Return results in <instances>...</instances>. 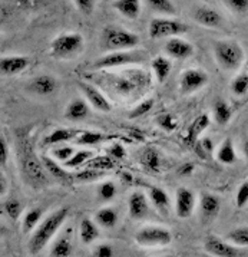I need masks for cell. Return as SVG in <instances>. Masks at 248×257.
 Here are the masks:
<instances>
[{
	"instance_id": "7",
	"label": "cell",
	"mask_w": 248,
	"mask_h": 257,
	"mask_svg": "<svg viewBox=\"0 0 248 257\" xmlns=\"http://www.w3.org/2000/svg\"><path fill=\"white\" fill-rule=\"evenodd\" d=\"M124 75H114L112 76V88L115 92L121 93L122 96H129L131 93L142 89V86L148 88L151 82V76L146 71L131 69L124 71Z\"/></svg>"
},
{
	"instance_id": "39",
	"label": "cell",
	"mask_w": 248,
	"mask_h": 257,
	"mask_svg": "<svg viewBox=\"0 0 248 257\" xmlns=\"http://www.w3.org/2000/svg\"><path fill=\"white\" fill-rule=\"evenodd\" d=\"M76 151L73 150V147H69V145H56V147H53L52 151H51V154H52V158H55L56 161H59V163H66V161H69L71 158L73 157Z\"/></svg>"
},
{
	"instance_id": "34",
	"label": "cell",
	"mask_w": 248,
	"mask_h": 257,
	"mask_svg": "<svg viewBox=\"0 0 248 257\" xmlns=\"http://www.w3.org/2000/svg\"><path fill=\"white\" fill-rule=\"evenodd\" d=\"M111 138H112V137L102 134V133H98V131H86V130H85V131H82L81 135L76 138V144L92 147V145L105 143V141H108V140H111Z\"/></svg>"
},
{
	"instance_id": "26",
	"label": "cell",
	"mask_w": 248,
	"mask_h": 257,
	"mask_svg": "<svg viewBox=\"0 0 248 257\" xmlns=\"http://www.w3.org/2000/svg\"><path fill=\"white\" fill-rule=\"evenodd\" d=\"M42 163L45 165L48 174L51 175L52 178H55V180L62 181V183H66V181L71 180V174L65 170L66 167H65V165L62 167V165L59 164V161H56L52 157L43 155V157H42Z\"/></svg>"
},
{
	"instance_id": "48",
	"label": "cell",
	"mask_w": 248,
	"mask_h": 257,
	"mask_svg": "<svg viewBox=\"0 0 248 257\" xmlns=\"http://www.w3.org/2000/svg\"><path fill=\"white\" fill-rule=\"evenodd\" d=\"M158 125L162 128V130H166V131H172L176 126L175 118L169 113H165V115H159L158 119H156Z\"/></svg>"
},
{
	"instance_id": "37",
	"label": "cell",
	"mask_w": 248,
	"mask_h": 257,
	"mask_svg": "<svg viewBox=\"0 0 248 257\" xmlns=\"http://www.w3.org/2000/svg\"><path fill=\"white\" fill-rule=\"evenodd\" d=\"M93 151L91 150H79V151H76L73 157L69 160V161H66L65 163V167L66 168H78V167H81L83 164H89V161L93 158Z\"/></svg>"
},
{
	"instance_id": "32",
	"label": "cell",
	"mask_w": 248,
	"mask_h": 257,
	"mask_svg": "<svg viewBox=\"0 0 248 257\" xmlns=\"http://www.w3.org/2000/svg\"><path fill=\"white\" fill-rule=\"evenodd\" d=\"M141 164L146 171L158 173L161 167V155L155 148H146L141 155Z\"/></svg>"
},
{
	"instance_id": "35",
	"label": "cell",
	"mask_w": 248,
	"mask_h": 257,
	"mask_svg": "<svg viewBox=\"0 0 248 257\" xmlns=\"http://www.w3.org/2000/svg\"><path fill=\"white\" fill-rule=\"evenodd\" d=\"M145 3L151 11L156 12V13L168 15V16L176 15L175 5L171 0H145Z\"/></svg>"
},
{
	"instance_id": "51",
	"label": "cell",
	"mask_w": 248,
	"mask_h": 257,
	"mask_svg": "<svg viewBox=\"0 0 248 257\" xmlns=\"http://www.w3.org/2000/svg\"><path fill=\"white\" fill-rule=\"evenodd\" d=\"M109 153V157L114 158V160H122L125 155H126V151H125V147L121 143H115L109 147L108 150Z\"/></svg>"
},
{
	"instance_id": "3",
	"label": "cell",
	"mask_w": 248,
	"mask_h": 257,
	"mask_svg": "<svg viewBox=\"0 0 248 257\" xmlns=\"http://www.w3.org/2000/svg\"><path fill=\"white\" fill-rule=\"evenodd\" d=\"M139 43L141 38L136 33L119 26H106L101 35V48L105 52L131 51Z\"/></svg>"
},
{
	"instance_id": "1",
	"label": "cell",
	"mask_w": 248,
	"mask_h": 257,
	"mask_svg": "<svg viewBox=\"0 0 248 257\" xmlns=\"http://www.w3.org/2000/svg\"><path fill=\"white\" fill-rule=\"evenodd\" d=\"M18 158L23 181L33 190H41L49 184V177L45 165L42 163V157L35 153V147L32 143L29 131L21 130L18 135Z\"/></svg>"
},
{
	"instance_id": "14",
	"label": "cell",
	"mask_w": 248,
	"mask_h": 257,
	"mask_svg": "<svg viewBox=\"0 0 248 257\" xmlns=\"http://www.w3.org/2000/svg\"><path fill=\"white\" fill-rule=\"evenodd\" d=\"M195 210V196L191 190L179 187L175 193V213L176 217L185 220L192 216Z\"/></svg>"
},
{
	"instance_id": "29",
	"label": "cell",
	"mask_w": 248,
	"mask_h": 257,
	"mask_svg": "<svg viewBox=\"0 0 248 257\" xmlns=\"http://www.w3.org/2000/svg\"><path fill=\"white\" fill-rule=\"evenodd\" d=\"M95 221L98 226L104 227V228H114L119 221V216L114 207H102L101 210L96 211Z\"/></svg>"
},
{
	"instance_id": "45",
	"label": "cell",
	"mask_w": 248,
	"mask_h": 257,
	"mask_svg": "<svg viewBox=\"0 0 248 257\" xmlns=\"http://www.w3.org/2000/svg\"><path fill=\"white\" fill-rule=\"evenodd\" d=\"M154 106V99H145L141 103L134 106V109L129 112V118H139L142 115H146Z\"/></svg>"
},
{
	"instance_id": "38",
	"label": "cell",
	"mask_w": 248,
	"mask_h": 257,
	"mask_svg": "<svg viewBox=\"0 0 248 257\" xmlns=\"http://www.w3.org/2000/svg\"><path fill=\"white\" fill-rule=\"evenodd\" d=\"M231 92L237 96H242L248 92V72L238 73L237 76L231 81L229 85Z\"/></svg>"
},
{
	"instance_id": "13",
	"label": "cell",
	"mask_w": 248,
	"mask_h": 257,
	"mask_svg": "<svg viewBox=\"0 0 248 257\" xmlns=\"http://www.w3.org/2000/svg\"><path fill=\"white\" fill-rule=\"evenodd\" d=\"M164 51H165L166 56L171 58V59L185 61V59H189L194 55L195 48H194V45L191 42L185 41V39L171 38V39H168L165 42Z\"/></svg>"
},
{
	"instance_id": "36",
	"label": "cell",
	"mask_w": 248,
	"mask_h": 257,
	"mask_svg": "<svg viewBox=\"0 0 248 257\" xmlns=\"http://www.w3.org/2000/svg\"><path fill=\"white\" fill-rule=\"evenodd\" d=\"M225 238L235 246L247 247L248 248V226L237 227V228L231 230Z\"/></svg>"
},
{
	"instance_id": "53",
	"label": "cell",
	"mask_w": 248,
	"mask_h": 257,
	"mask_svg": "<svg viewBox=\"0 0 248 257\" xmlns=\"http://www.w3.org/2000/svg\"><path fill=\"white\" fill-rule=\"evenodd\" d=\"M194 173V164L191 163H186V164H182L179 168H178V174L182 175V177H186V175H191Z\"/></svg>"
},
{
	"instance_id": "2",
	"label": "cell",
	"mask_w": 248,
	"mask_h": 257,
	"mask_svg": "<svg viewBox=\"0 0 248 257\" xmlns=\"http://www.w3.org/2000/svg\"><path fill=\"white\" fill-rule=\"evenodd\" d=\"M68 216H69V208L62 207L42 220V223L33 231L29 240V251L32 254L41 253L42 250L49 244V241L58 233V230L65 224Z\"/></svg>"
},
{
	"instance_id": "52",
	"label": "cell",
	"mask_w": 248,
	"mask_h": 257,
	"mask_svg": "<svg viewBox=\"0 0 248 257\" xmlns=\"http://www.w3.org/2000/svg\"><path fill=\"white\" fill-rule=\"evenodd\" d=\"M93 254L95 257H114V247L111 244H106V243L98 244Z\"/></svg>"
},
{
	"instance_id": "46",
	"label": "cell",
	"mask_w": 248,
	"mask_h": 257,
	"mask_svg": "<svg viewBox=\"0 0 248 257\" xmlns=\"http://www.w3.org/2000/svg\"><path fill=\"white\" fill-rule=\"evenodd\" d=\"M72 2L76 9L85 16H91L96 5V0H72Z\"/></svg>"
},
{
	"instance_id": "41",
	"label": "cell",
	"mask_w": 248,
	"mask_h": 257,
	"mask_svg": "<svg viewBox=\"0 0 248 257\" xmlns=\"http://www.w3.org/2000/svg\"><path fill=\"white\" fill-rule=\"evenodd\" d=\"M105 175V171H99V170H95V168H86L81 173L75 175V180L79 181V183H93V181H98L101 180Z\"/></svg>"
},
{
	"instance_id": "55",
	"label": "cell",
	"mask_w": 248,
	"mask_h": 257,
	"mask_svg": "<svg viewBox=\"0 0 248 257\" xmlns=\"http://www.w3.org/2000/svg\"><path fill=\"white\" fill-rule=\"evenodd\" d=\"M242 151H244V155H245V158H247V161H248V140L245 141L244 147H242Z\"/></svg>"
},
{
	"instance_id": "54",
	"label": "cell",
	"mask_w": 248,
	"mask_h": 257,
	"mask_svg": "<svg viewBox=\"0 0 248 257\" xmlns=\"http://www.w3.org/2000/svg\"><path fill=\"white\" fill-rule=\"evenodd\" d=\"M0 196L3 197L5 196V193H6V190H8V181H6V178H5V175L2 174L0 177Z\"/></svg>"
},
{
	"instance_id": "25",
	"label": "cell",
	"mask_w": 248,
	"mask_h": 257,
	"mask_svg": "<svg viewBox=\"0 0 248 257\" xmlns=\"http://www.w3.org/2000/svg\"><path fill=\"white\" fill-rule=\"evenodd\" d=\"M151 68H152V72H154L156 81L162 83L168 79L169 73L172 71V62L169 61V58H166V56L158 55L151 61Z\"/></svg>"
},
{
	"instance_id": "50",
	"label": "cell",
	"mask_w": 248,
	"mask_h": 257,
	"mask_svg": "<svg viewBox=\"0 0 248 257\" xmlns=\"http://www.w3.org/2000/svg\"><path fill=\"white\" fill-rule=\"evenodd\" d=\"M225 3L235 13H244L248 11V0H225Z\"/></svg>"
},
{
	"instance_id": "22",
	"label": "cell",
	"mask_w": 248,
	"mask_h": 257,
	"mask_svg": "<svg viewBox=\"0 0 248 257\" xmlns=\"http://www.w3.org/2000/svg\"><path fill=\"white\" fill-rule=\"evenodd\" d=\"M148 197H149L152 206L155 207L161 214L168 216L169 208H171V200L162 188H159L156 185H148Z\"/></svg>"
},
{
	"instance_id": "56",
	"label": "cell",
	"mask_w": 248,
	"mask_h": 257,
	"mask_svg": "<svg viewBox=\"0 0 248 257\" xmlns=\"http://www.w3.org/2000/svg\"><path fill=\"white\" fill-rule=\"evenodd\" d=\"M247 72H248V61H247Z\"/></svg>"
},
{
	"instance_id": "4",
	"label": "cell",
	"mask_w": 248,
	"mask_h": 257,
	"mask_svg": "<svg viewBox=\"0 0 248 257\" xmlns=\"http://www.w3.org/2000/svg\"><path fill=\"white\" fill-rule=\"evenodd\" d=\"M148 52L142 49H131V51L108 52L106 55L95 59L91 68L96 71H106L114 68H124V66H132L139 65L148 61Z\"/></svg>"
},
{
	"instance_id": "10",
	"label": "cell",
	"mask_w": 248,
	"mask_h": 257,
	"mask_svg": "<svg viewBox=\"0 0 248 257\" xmlns=\"http://www.w3.org/2000/svg\"><path fill=\"white\" fill-rule=\"evenodd\" d=\"M205 251L215 257H245V251L239 247L228 241L227 238L222 240L217 236H208L204 241Z\"/></svg>"
},
{
	"instance_id": "5",
	"label": "cell",
	"mask_w": 248,
	"mask_h": 257,
	"mask_svg": "<svg viewBox=\"0 0 248 257\" xmlns=\"http://www.w3.org/2000/svg\"><path fill=\"white\" fill-rule=\"evenodd\" d=\"M85 41L83 36L78 32H66L58 35L51 42V56L59 61H69L82 53Z\"/></svg>"
},
{
	"instance_id": "6",
	"label": "cell",
	"mask_w": 248,
	"mask_h": 257,
	"mask_svg": "<svg viewBox=\"0 0 248 257\" xmlns=\"http://www.w3.org/2000/svg\"><path fill=\"white\" fill-rule=\"evenodd\" d=\"M212 49L218 66L224 71H237L245 61V53L235 41H215Z\"/></svg>"
},
{
	"instance_id": "49",
	"label": "cell",
	"mask_w": 248,
	"mask_h": 257,
	"mask_svg": "<svg viewBox=\"0 0 248 257\" xmlns=\"http://www.w3.org/2000/svg\"><path fill=\"white\" fill-rule=\"evenodd\" d=\"M9 154H11V148L8 144V140L5 138V135H0V164L2 167L8 164L9 161Z\"/></svg>"
},
{
	"instance_id": "11",
	"label": "cell",
	"mask_w": 248,
	"mask_h": 257,
	"mask_svg": "<svg viewBox=\"0 0 248 257\" xmlns=\"http://www.w3.org/2000/svg\"><path fill=\"white\" fill-rule=\"evenodd\" d=\"M208 73L202 69L189 68L185 69L179 76V91L184 95L194 93L202 89L208 83Z\"/></svg>"
},
{
	"instance_id": "33",
	"label": "cell",
	"mask_w": 248,
	"mask_h": 257,
	"mask_svg": "<svg viewBox=\"0 0 248 257\" xmlns=\"http://www.w3.org/2000/svg\"><path fill=\"white\" fill-rule=\"evenodd\" d=\"M42 223V210L41 208H31L25 216L22 221V231L25 234L35 231L38 226Z\"/></svg>"
},
{
	"instance_id": "21",
	"label": "cell",
	"mask_w": 248,
	"mask_h": 257,
	"mask_svg": "<svg viewBox=\"0 0 248 257\" xmlns=\"http://www.w3.org/2000/svg\"><path fill=\"white\" fill-rule=\"evenodd\" d=\"M81 130H75V128H56L53 133L48 135L43 140L45 147H56V145H62L68 141H76V138L81 135Z\"/></svg>"
},
{
	"instance_id": "43",
	"label": "cell",
	"mask_w": 248,
	"mask_h": 257,
	"mask_svg": "<svg viewBox=\"0 0 248 257\" xmlns=\"http://www.w3.org/2000/svg\"><path fill=\"white\" fill-rule=\"evenodd\" d=\"M194 150L196 151V154L202 158H208L209 155L214 153V143L211 138L204 137V138H199L198 143L194 145Z\"/></svg>"
},
{
	"instance_id": "17",
	"label": "cell",
	"mask_w": 248,
	"mask_h": 257,
	"mask_svg": "<svg viewBox=\"0 0 248 257\" xmlns=\"http://www.w3.org/2000/svg\"><path fill=\"white\" fill-rule=\"evenodd\" d=\"M192 18L196 23H199L204 28H209V29H221L224 25L222 16L217 11L211 9V8H205V6L196 8L195 11L192 12Z\"/></svg>"
},
{
	"instance_id": "40",
	"label": "cell",
	"mask_w": 248,
	"mask_h": 257,
	"mask_svg": "<svg viewBox=\"0 0 248 257\" xmlns=\"http://www.w3.org/2000/svg\"><path fill=\"white\" fill-rule=\"evenodd\" d=\"M3 210L11 220H18L22 214L23 206L18 198H8L3 203Z\"/></svg>"
},
{
	"instance_id": "30",
	"label": "cell",
	"mask_w": 248,
	"mask_h": 257,
	"mask_svg": "<svg viewBox=\"0 0 248 257\" xmlns=\"http://www.w3.org/2000/svg\"><path fill=\"white\" fill-rule=\"evenodd\" d=\"M217 161L225 165L234 164L237 161V151L231 138L224 140V143L219 145L217 150Z\"/></svg>"
},
{
	"instance_id": "57",
	"label": "cell",
	"mask_w": 248,
	"mask_h": 257,
	"mask_svg": "<svg viewBox=\"0 0 248 257\" xmlns=\"http://www.w3.org/2000/svg\"><path fill=\"white\" fill-rule=\"evenodd\" d=\"M162 257H169V256H162Z\"/></svg>"
},
{
	"instance_id": "23",
	"label": "cell",
	"mask_w": 248,
	"mask_h": 257,
	"mask_svg": "<svg viewBox=\"0 0 248 257\" xmlns=\"http://www.w3.org/2000/svg\"><path fill=\"white\" fill-rule=\"evenodd\" d=\"M73 253V241L71 230H66L53 241L51 248V257H71Z\"/></svg>"
},
{
	"instance_id": "42",
	"label": "cell",
	"mask_w": 248,
	"mask_h": 257,
	"mask_svg": "<svg viewBox=\"0 0 248 257\" xmlns=\"http://www.w3.org/2000/svg\"><path fill=\"white\" fill-rule=\"evenodd\" d=\"M118 190L114 181H104L102 184L98 185V197L102 201H111L116 196Z\"/></svg>"
},
{
	"instance_id": "24",
	"label": "cell",
	"mask_w": 248,
	"mask_h": 257,
	"mask_svg": "<svg viewBox=\"0 0 248 257\" xmlns=\"http://www.w3.org/2000/svg\"><path fill=\"white\" fill-rule=\"evenodd\" d=\"M112 8L126 19L135 21L141 13V0H114Z\"/></svg>"
},
{
	"instance_id": "28",
	"label": "cell",
	"mask_w": 248,
	"mask_h": 257,
	"mask_svg": "<svg viewBox=\"0 0 248 257\" xmlns=\"http://www.w3.org/2000/svg\"><path fill=\"white\" fill-rule=\"evenodd\" d=\"M79 237H81V241L83 244L95 243L99 237V228L96 226V223L88 217L82 218V221L79 224Z\"/></svg>"
},
{
	"instance_id": "12",
	"label": "cell",
	"mask_w": 248,
	"mask_h": 257,
	"mask_svg": "<svg viewBox=\"0 0 248 257\" xmlns=\"http://www.w3.org/2000/svg\"><path fill=\"white\" fill-rule=\"evenodd\" d=\"M78 88L85 95L86 101L89 102L93 109H96L99 112H109L112 109V105L106 99V96L96 86H93L92 83L78 82Z\"/></svg>"
},
{
	"instance_id": "8",
	"label": "cell",
	"mask_w": 248,
	"mask_h": 257,
	"mask_svg": "<svg viewBox=\"0 0 248 257\" xmlns=\"http://www.w3.org/2000/svg\"><path fill=\"white\" fill-rule=\"evenodd\" d=\"M188 32V26L184 22L169 18H155L149 22L148 33L151 39H165V38H178Z\"/></svg>"
},
{
	"instance_id": "15",
	"label": "cell",
	"mask_w": 248,
	"mask_h": 257,
	"mask_svg": "<svg viewBox=\"0 0 248 257\" xmlns=\"http://www.w3.org/2000/svg\"><path fill=\"white\" fill-rule=\"evenodd\" d=\"M221 210V200L211 193H202L199 200V216L204 224L212 223Z\"/></svg>"
},
{
	"instance_id": "16",
	"label": "cell",
	"mask_w": 248,
	"mask_h": 257,
	"mask_svg": "<svg viewBox=\"0 0 248 257\" xmlns=\"http://www.w3.org/2000/svg\"><path fill=\"white\" fill-rule=\"evenodd\" d=\"M31 65V59L23 55H8L0 59V71L6 76L19 75L26 71Z\"/></svg>"
},
{
	"instance_id": "27",
	"label": "cell",
	"mask_w": 248,
	"mask_h": 257,
	"mask_svg": "<svg viewBox=\"0 0 248 257\" xmlns=\"http://www.w3.org/2000/svg\"><path fill=\"white\" fill-rule=\"evenodd\" d=\"M89 115V106L83 99H73L65 109V118L69 121H83Z\"/></svg>"
},
{
	"instance_id": "47",
	"label": "cell",
	"mask_w": 248,
	"mask_h": 257,
	"mask_svg": "<svg viewBox=\"0 0 248 257\" xmlns=\"http://www.w3.org/2000/svg\"><path fill=\"white\" fill-rule=\"evenodd\" d=\"M235 204H237L238 208H244L248 204V181H244L238 187Z\"/></svg>"
},
{
	"instance_id": "19",
	"label": "cell",
	"mask_w": 248,
	"mask_h": 257,
	"mask_svg": "<svg viewBox=\"0 0 248 257\" xmlns=\"http://www.w3.org/2000/svg\"><path fill=\"white\" fill-rule=\"evenodd\" d=\"M28 89L35 95L49 96V95H53L56 92L58 82L51 75H41V76H36L35 79H32Z\"/></svg>"
},
{
	"instance_id": "44",
	"label": "cell",
	"mask_w": 248,
	"mask_h": 257,
	"mask_svg": "<svg viewBox=\"0 0 248 257\" xmlns=\"http://www.w3.org/2000/svg\"><path fill=\"white\" fill-rule=\"evenodd\" d=\"M88 165H89L91 168L99 170V171H106V170H111V168H114L115 167L114 161H112L111 157H96L95 160L92 158Z\"/></svg>"
},
{
	"instance_id": "31",
	"label": "cell",
	"mask_w": 248,
	"mask_h": 257,
	"mask_svg": "<svg viewBox=\"0 0 248 257\" xmlns=\"http://www.w3.org/2000/svg\"><path fill=\"white\" fill-rule=\"evenodd\" d=\"M212 115L218 125H227L232 118V109L224 99H217L212 105Z\"/></svg>"
},
{
	"instance_id": "20",
	"label": "cell",
	"mask_w": 248,
	"mask_h": 257,
	"mask_svg": "<svg viewBox=\"0 0 248 257\" xmlns=\"http://www.w3.org/2000/svg\"><path fill=\"white\" fill-rule=\"evenodd\" d=\"M209 123H211V118H209L208 113H201L199 116H196L195 119L191 122V125H189L188 131H186V145L194 148V145L198 143V140L201 138V134L209 126Z\"/></svg>"
},
{
	"instance_id": "9",
	"label": "cell",
	"mask_w": 248,
	"mask_h": 257,
	"mask_svg": "<svg viewBox=\"0 0 248 257\" xmlns=\"http://www.w3.org/2000/svg\"><path fill=\"white\" fill-rule=\"evenodd\" d=\"M136 244L144 247L168 246L172 241V234L168 228L159 226H146L139 228L135 234Z\"/></svg>"
},
{
	"instance_id": "18",
	"label": "cell",
	"mask_w": 248,
	"mask_h": 257,
	"mask_svg": "<svg viewBox=\"0 0 248 257\" xmlns=\"http://www.w3.org/2000/svg\"><path fill=\"white\" fill-rule=\"evenodd\" d=\"M128 211L132 220H144L149 214L148 198L142 191H134L128 200Z\"/></svg>"
}]
</instances>
